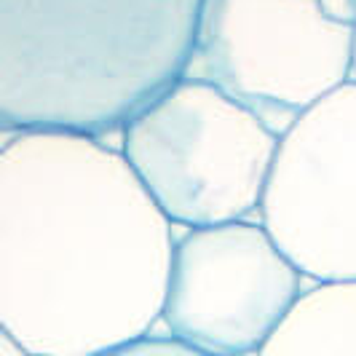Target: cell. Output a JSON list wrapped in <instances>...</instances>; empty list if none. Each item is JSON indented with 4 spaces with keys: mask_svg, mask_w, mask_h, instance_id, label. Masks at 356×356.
<instances>
[{
    "mask_svg": "<svg viewBox=\"0 0 356 356\" xmlns=\"http://www.w3.org/2000/svg\"><path fill=\"white\" fill-rule=\"evenodd\" d=\"M172 222L89 134L0 145V332L27 356H102L161 319Z\"/></svg>",
    "mask_w": 356,
    "mask_h": 356,
    "instance_id": "obj_1",
    "label": "cell"
},
{
    "mask_svg": "<svg viewBox=\"0 0 356 356\" xmlns=\"http://www.w3.org/2000/svg\"><path fill=\"white\" fill-rule=\"evenodd\" d=\"M201 6L0 0V131H121L185 75Z\"/></svg>",
    "mask_w": 356,
    "mask_h": 356,
    "instance_id": "obj_2",
    "label": "cell"
},
{
    "mask_svg": "<svg viewBox=\"0 0 356 356\" xmlns=\"http://www.w3.org/2000/svg\"><path fill=\"white\" fill-rule=\"evenodd\" d=\"M145 193L175 225L207 228L260 209L279 147L252 110L196 78H179L121 129Z\"/></svg>",
    "mask_w": 356,
    "mask_h": 356,
    "instance_id": "obj_3",
    "label": "cell"
},
{
    "mask_svg": "<svg viewBox=\"0 0 356 356\" xmlns=\"http://www.w3.org/2000/svg\"><path fill=\"white\" fill-rule=\"evenodd\" d=\"M185 78L217 86L282 134L351 81V24L324 0H204Z\"/></svg>",
    "mask_w": 356,
    "mask_h": 356,
    "instance_id": "obj_4",
    "label": "cell"
},
{
    "mask_svg": "<svg viewBox=\"0 0 356 356\" xmlns=\"http://www.w3.org/2000/svg\"><path fill=\"white\" fill-rule=\"evenodd\" d=\"M303 273L250 220L191 228L175 241L161 319L207 356L257 354L303 292Z\"/></svg>",
    "mask_w": 356,
    "mask_h": 356,
    "instance_id": "obj_5",
    "label": "cell"
},
{
    "mask_svg": "<svg viewBox=\"0 0 356 356\" xmlns=\"http://www.w3.org/2000/svg\"><path fill=\"white\" fill-rule=\"evenodd\" d=\"M260 225L314 282H356V78L279 134Z\"/></svg>",
    "mask_w": 356,
    "mask_h": 356,
    "instance_id": "obj_6",
    "label": "cell"
},
{
    "mask_svg": "<svg viewBox=\"0 0 356 356\" xmlns=\"http://www.w3.org/2000/svg\"><path fill=\"white\" fill-rule=\"evenodd\" d=\"M254 356H356V282H316Z\"/></svg>",
    "mask_w": 356,
    "mask_h": 356,
    "instance_id": "obj_7",
    "label": "cell"
},
{
    "mask_svg": "<svg viewBox=\"0 0 356 356\" xmlns=\"http://www.w3.org/2000/svg\"><path fill=\"white\" fill-rule=\"evenodd\" d=\"M102 356H207V354H198L193 348L182 346L177 340L172 338H140L129 346H121L115 351H107Z\"/></svg>",
    "mask_w": 356,
    "mask_h": 356,
    "instance_id": "obj_8",
    "label": "cell"
},
{
    "mask_svg": "<svg viewBox=\"0 0 356 356\" xmlns=\"http://www.w3.org/2000/svg\"><path fill=\"white\" fill-rule=\"evenodd\" d=\"M348 24H351V78H356V0H351Z\"/></svg>",
    "mask_w": 356,
    "mask_h": 356,
    "instance_id": "obj_9",
    "label": "cell"
},
{
    "mask_svg": "<svg viewBox=\"0 0 356 356\" xmlns=\"http://www.w3.org/2000/svg\"><path fill=\"white\" fill-rule=\"evenodd\" d=\"M0 356H27V354H24L19 346H14L11 340L0 332Z\"/></svg>",
    "mask_w": 356,
    "mask_h": 356,
    "instance_id": "obj_10",
    "label": "cell"
}]
</instances>
